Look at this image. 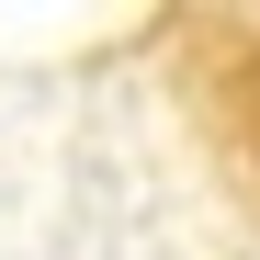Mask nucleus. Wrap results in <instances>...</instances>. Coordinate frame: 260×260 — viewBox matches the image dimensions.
Returning a JSON list of instances; mask_svg holds the SVG:
<instances>
[{
    "instance_id": "f257e3e1",
    "label": "nucleus",
    "mask_w": 260,
    "mask_h": 260,
    "mask_svg": "<svg viewBox=\"0 0 260 260\" xmlns=\"http://www.w3.org/2000/svg\"><path fill=\"white\" fill-rule=\"evenodd\" d=\"M181 102L204 124L215 170L260 204V12H192V34H181Z\"/></svg>"
}]
</instances>
